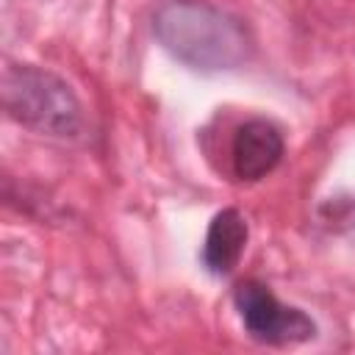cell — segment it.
Instances as JSON below:
<instances>
[{
  "mask_svg": "<svg viewBox=\"0 0 355 355\" xmlns=\"http://www.w3.org/2000/svg\"><path fill=\"white\" fill-rule=\"evenodd\" d=\"M153 33L172 58L200 72L239 69L252 58L247 25L205 0H164L153 14Z\"/></svg>",
  "mask_w": 355,
  "mask_h": 355,
  "instance_id": "obj_1",
  "label": "cell"
},
{
  "mask_svg": "<svg viewBox=\"0 0 355 355\" xmlns=\"http://www.w3.org/2000/svg\"><path fill=\"white\" fill-rule=\"evenodd\" d=\"M250 227L239 208H222L214 214L202 241V266L211 275H230L247 247Z\"/></svg>",
  "mask_w": 355,
  "mask_h": 355,
  "instance_id": "obj_5",
  "label": "cell"
},
{
  "mask_svg": "<svg viewBox=\"0 0 355 355\" xmlns=\"http://www.w3.org/2000/svg\"><path fill=\"white\" fill-rule=\"evenodd\" d=\"M3 111L42 136L72 139L83 130V105L72 86L36 64H8L3 69Z\"/></svg>",
  "mask_w": 355,
  "mask_h": 355,
  "instance_id": "obj_2",
  "label": "cell"
},
{
  "mask_svg": "<svg viewBox=\"0 0 355 355\" xmlns=\"http://www.w3.org/2000/svg\"><path fill=\"white\" fill-rule=\"evenodd\" d=\"M283 153H286V141L280 128L263 116H252L241 122L233 133V144H230L233 175L244 183H255L283 161Z\"/></svg>",
  "mask_w": 355,
  "mask_h": 355,
  "instance_id": "obj_4",
  "label": "cell"
},
{
  "mask_svg": "<svg viewBox=\"0 0 355 355\" xmlns=\"http://www.w3.org/2000/svg\"><path fill=\"white\" fill-rule=\"evenodd\" d=\"M233 305L244 330L261 344H297L316 336V322L302 308L280 302L261 280H241L233 288Z\"/></svg>",
  "mask_w": 355,
  "mask_h": 355,
  "instance_id": "obj_3",
  "label": "cell"
}]
</instances>
